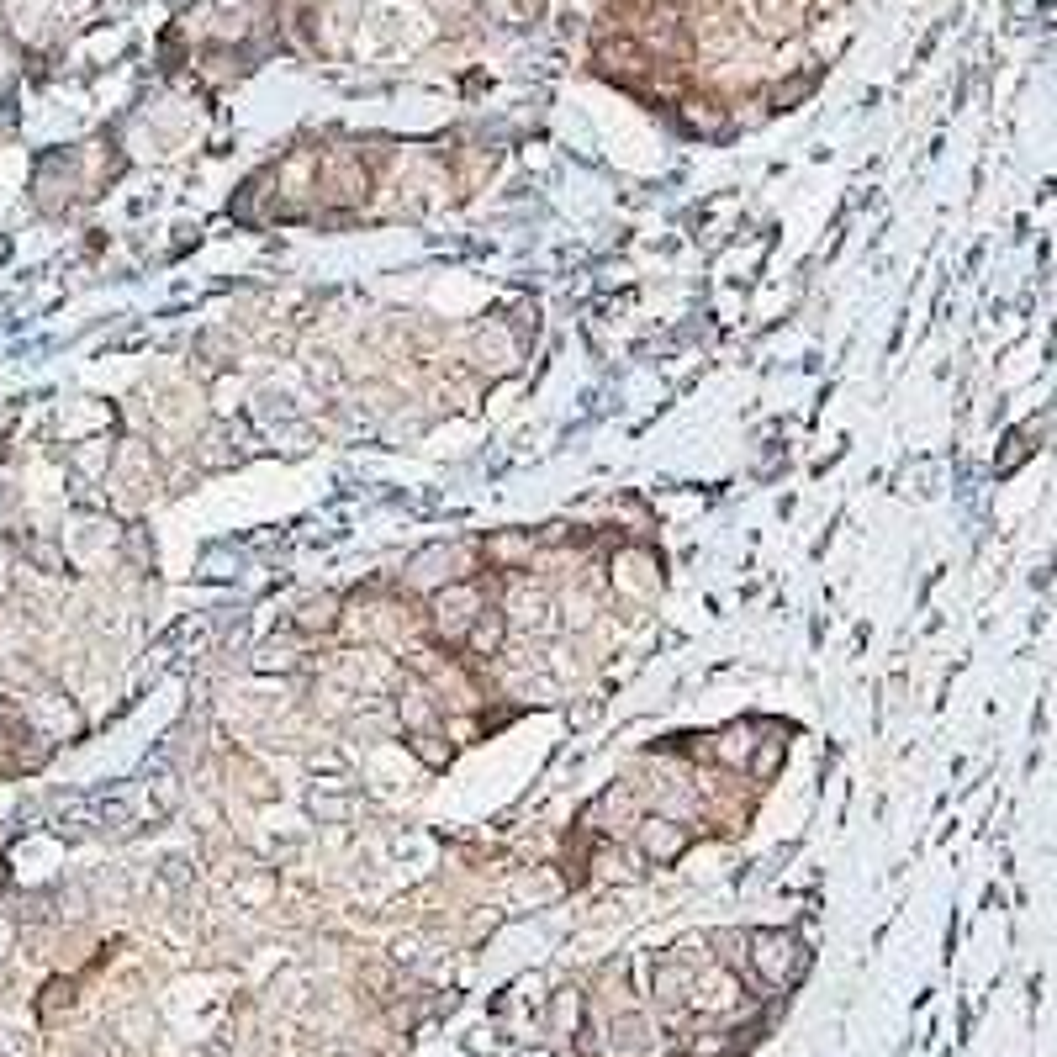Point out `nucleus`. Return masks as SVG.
Returning <instances> with one entry per match:
<instances>
[{"instance_id": "3", "label": "nucleus", "mask_w": 1057, "mask_h": 1057, "mask_svg": "<svg viewBox=\"0 0 1057 1057\" xmlns=\"http://www.w3.org/2000/svg\"><path fill=\"white\" fill-rule=\"evenodd\" d=\"M682 846H688V830H682V825H672V820H645V825H640V851H645L651 862L682 857Z\"/></svg>"}, {"instance_id": "1", "label": "nucleus", "mask_w": 1057, "mask_h": 1057, "mask_svg": "<svg viewBox=\"0 0 1057 1057\" xmlns=\"http://www.w3.org/2000/svg\"><path fill=\"white\" fill-rule=\"evenodd\" d=\"M434 608H439V629H450V640H466L487 603H481L476 587H450V592H439V598H434Z\"/></svg>"}, {"instance_id": "2", "label": "nucleus", "mask_w": 1057, "mask_h": 1057, "mask_svg": "<svg viewBox=\"0 0 1057 1057\" xmlns=\"http://www.w3.org/2000/svg\"><path fill=\"white\" fill-rule=\"evenodd\" d=\"M751 962H756V973H767L772 984H788V962H804L799 957V947L783 936V931H756L751 936Z\"/></svg>"}]
</instances>
